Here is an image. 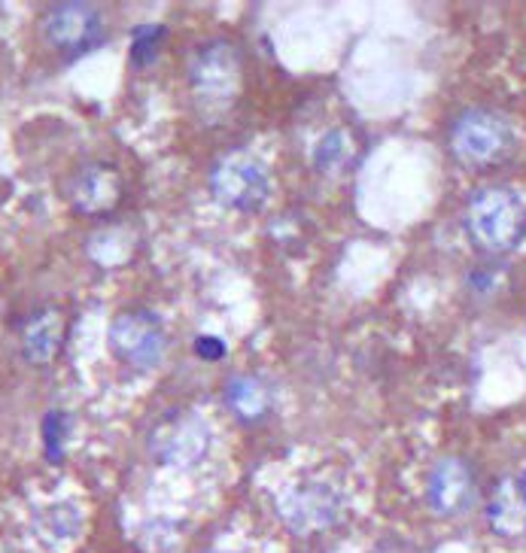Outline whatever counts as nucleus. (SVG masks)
I'll return each instance as SVG.
<instances>
[{
	"label": "nucleus",
	"mask_w": 526,
	"mask_h": 553,
	"mask_svg": "<svg viewBox=\"0 0 526 553\" xmlns=\"http://www.w3.org/2000/svg\"><path fill=\"white\" fill-rule=\"evenodd\" d=\"M243 65L241 52L229 40H211L192 56L189 65V86H192L195 104L201 110L225 113L241 95Z\"/></svg>",
	"instance_id": "f257e3e1"
},
{
	"label": "nucleus",
	"mask_w": 526,
	"mask_h": 553,
	"mask_svg": "<svg viewBox=\"0 0 526 553\" xmlns=\"http://www.w3.org/2000/svg\"><path fill=\"white\" fill-rule=\"evenodd\" d=\"M211 195L229 210L256 213L271 195V174L250 152H225L211 170Z\"/></svg>",
	"instance_id": "f03ea898"
},
{
	"label": "nucleus",
	"mask_w": 526,
	"mask_h": 553,
	"mask_svg": "<svg viewBox=\"0 0 526 553\" xmlns=\"http://www.w3.org/2000/svg\"><path fill=\"white\" fill-rule=\"evenodd\" d=\"M110 350L122 365H129L134 371L159 368L168 350L165 325L150 311L119 313L110 325Z\"/></svg>",
	"instance_id": "7ed1b4c3"
},
{
	"label": "nucleus",
	"mask_w": 526,
	"mask_h": 553,
	"mask_svg": "<svg viewBox=\"0 0 526 553\" xmlns=\"http://www.w3.org/2000/svg\"><path fill=\"white\" fill-rule=\"evenodd\" d=\"M43 37L65 58H79L104 40V15L92 4H56L43 19Z\"/></svg>",
	"instance_id": "20e7f679"
},
{
	"label": "nucleus",
	"mask_w": 526,
	"mask_h": 553,
	"mask_svg": "<svg viewBox=\"0 0 526 553\" xmlns=\"http://www.w3.org/2000/svg\"><path fill=\"white\" fill-rule=\"evenodd\" d=\"M207 444H211V435H207L204 420L195 414H177L152 435V453L168 466H192V462L204 459Z\"/></svg>",
	"instance_id": "39448f33"
},
{
	"label": "nucleus",
	"mask_w": 526,
	"mask_h": 553,
	"mask_svg": "<svg viewBox=\"0 0 526 553\" xmlns=\"http://www.w3.org/2000/svg\"><path fill=\"white\" fill-rule=\"evenodd\" d=\"M122 198V179L113 168L107 165H86L74 177L70 186V204L77 213H107L119 204Z\"/></svg>",
	"instance_id": "423d86ee"
},
{
	"label": "nucleus",
	"mask_w": 526,
	"mask_h": 553,
	"mask_svg": "<svg viewBox=\"0 0 526 553\" xmlns=\"http://www.w3.org/2000/svg\"><path fill=\"white\" fill-rule=\"evenodd\" d=\"M65 338H67V323L65 316H61V311L43 307V311L31 313L28 323H25L22 353L34 365H43V362H52L58 356V350L65 347Z\"/></svg>",
	"instance_id": "0eeeda50"
},
{
	"label": "nucleus",
	"mask_w": 526,
	"mask_h": 553,
	"mask_svg": "<svg viewBox=\"0 0 526 553\" xmlns=\"http://www.w3.org/2000/svg\"><path fill=\"white\" fill-rule=\"evenodd\" d=\"M284 514L289 517V523L298 526V529L329 523L335 517V496L320 484L295 486L293 493L284 498Z\"/></svg>",
	"instance_id": "6e6552de"
},
{
	"label": "nucleus",
	"mask_w": 526,
	"mask_h": 553,
	"mask_svg": "<svg viewBox=\"0 0 526 553\" xmlns=\"http://www.w3.org/2000/svg\"><path fill=\"white\" fill-rule=\"evenodd\" d=\"M225 402H229V407L241 416V420H259V416L268 414L271 395L259 377L238 374L229 380V386H225Z\"/></svg>",
	"instance_id": "1a4fd4ad"
},
{
	"label": "nucleus",
	"mask_w": 526,
	"mask_h": 553,
	"mask_svg": "<svg viewBox=\"0 0 526 553\" xmlns=\"http://www.w3.org/2000/svg\"><path fill=\"white\" fill-rule=\"evenodd\" d=\"M131 250H134V238L125 229H107L88 241V256L101 261V265H122V261L131 256Z\"/></svg>",
	"instance_id": "9d476101"
},
{
	"label": "nucleus",
	"mask_w": 526,
	"mask_h": 553,
	"mask_svg": "<svg viewBox=\"0 0 526 553\" xmlns=\"http://www.w3.org/2000/svg\"><path fill=\"white\" fill-rule=\"evenodd\" d=\"M480 204L484 207L478 210L480 213L478 225L490 241H502L505 234H511V229H517V216L511 210V201H499V195H487Z\"/></svg>",
	"instance_id": "9b49d317"
},
{
	"label": "nucleus",
	"mask_w": 526,
	"mask_h": 553,
	"mask_svg": "<svg viewBox=\"0 0 526 553\" xmlns=\"http://www.w3.org/2000/svg\"><path fill=\"white\" fill-rule=\"evenodd\" d=\"M67 432H70V423L65 411H49L43 416V447H46L49 462H65Z\"/></svg>",
	"instance_id": "f8f14e48"
},
{
	"label": "nucleus",
	"mask_w": 526,
	"mask_h": 553,
	"mask_svg": "<svg viewBox=\"0 0 526 553\" xmlns=\"http://www.w3.org/2000/svg\"><path fill=\"white\" fill-rule=\"evenodd\" d=\"M161 43H165V28L161 25H140L131 37V65H152L159 58Z\"/></svg>",
	"instance_id": "ddd939ff"
},
{
	"label": "nucleus",
	"mask_w": 526,
	"mask_h": 553,
	"mask_svg": "<svg viewBox=\"0 0 526 553\" xmlns=\"http://www.w3.org/2000/svg\"><path fill=\"white\" fill-rule=\"evenodd\" d=\"M350 156V140L344 131H329L323 140H316L314 147V165L320 170H332V168H341L344 161Z\"/></svg>",
	"instance_id": "4468645a"
},
{
	"label": "nucleus",
	"mask_w": 526,
	"mask_h": 553,
	"mask_svg": "<svg viewBox=\"0 0 526 553\" xmlns=\"http://www.w3.org/2000/svg\"><path fill=\"white\" fill-rule=\"evenodd\" d=\"M225 347L222 338H211V334H201V338H195V356L198 359H207V362H216V359H225Z\"/></svg>",
	"instance_id": "2eb2a0df"
},
{
	"label": "nucleus",
	"mask_w": 526,
	"mask_h": 553,
	"mask_svg": "<svg viewBox=\"0 0 526 553\" xmlns=\"http://www.w3.org/2000/svg\"><path fill=\"white\" fill-rule=\"evenodd\" d=\"M0 553H4V548H0Z\"/></svg>",
	"instance_id": "dca6fc26"
}]
</instances>
